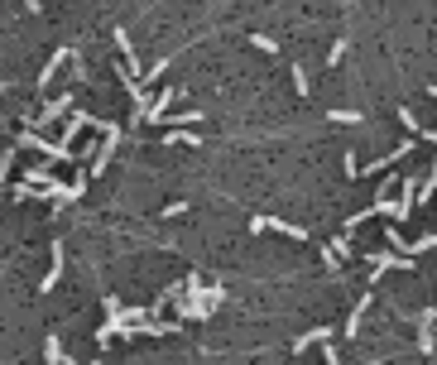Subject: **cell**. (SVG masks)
Returning a JSON list of instances; mask_svg holds the SVG:
<instances>
[{"mask_svg": "<svg viewBox=\"0 0 437 365\" xmlns=\"http://www.w3.org/2000/svg\"><path fill=\"white\" fill-rule=\"evenodd\" d=\"M341 58H346V39H336V44H331V48H327V68H336Z\"/></svg>", "mask_w": 437, "mask_h": 365, "instance_id": "obj_19", "label": "cell"}, {"mask_svg": "<svg viewBox=\"0 0 437 365\" xmlns=\"http://www.w3.org/2000/svg\"><path fill=\"white\" fill-rule=\"evenodd\" d=\"M10 197H14V202H29V197H34V182H14V187H10Z\"/></svg>", "mask_w": 437, "mask_h": 365, "instance_id": "obj_18", "label": "cell"}, {"mask_svg": "<svg viewBox=\"0 0 437 365\" xmlns=\"http://www.w3.org/2000/svg\"><path fill=\"white\" fill-rule=\"evenodd\" d=\"M394 187H399V174H389V169H385V174H380V182H375V197H389Z\"/></svg>", "mask_w": 437, "mask_h": 365, "instance_id": "obj_15", "label": "cell"}, {"mask_svg": "<svg viewBox=\"0 0 437 365\" xmlns=\"http://www.w3.org/2000/svg\"><path fill=\"white\" fill-rule=\"evenodd\" d=\"M331 337H336V332H331V327H313V332H303V337H298V341H293V356H303V351H308V346H322V341H331Z\"/></svg>", "mask_w": 437, "mask_h": 365, "instance_id": "obj_8", "label": "cell"}, {"mask_svg": "<svg viewBox=\"0 0 437 365\" xmlns=\"http://www.w3.org/2000/svg\"><path fill=\"white\" fill-rule=\"evenodd\" d=\"M63 63H72V48H58V53H53V58L39 68V87H48V82H53V73H58Z\"/></svg>", "mask_w": 437, "mask_h": 365, "instance_id": "obj_9", "label": "cell"}, {"mask_svg": "<svg viewBox=\"0 0 437 365\" xmlns=\"http://www.w3.org/2000/svg\"><path fill=\"white\" fill-rule=\"evenodd\" d=\"M365 260H370V283L389 270H418V260L404 255V250H394V245H389V250H375V255H365Z\"/></svg>", "mask_w": 437, "mask_h": 365, "instance_id": "obj_2", "label": "cell"}, {"mask_svg": "<svg viewBox=\"0 0 437 365\" xmlns=\"http://www.w3.org/2000/svg\"><path fill=\"white\" fill-rule=\"evenodd\" d=\"M289 77H293V91H298V96H308V91H313V82H308V68H298V63H293V68H289Z\"/></svg>", "mask_w": 437, "mask_h": 365, "instance_id": "obj_14", "label": "cell"}, {"mask_svg": "<svg viewBox=\"0 0 437 365\" xmlns=\"http://www.w3.org/2000/svg\"><path fill=\"white\" fill-rule=\"evenodd\" d=\"M385 241H389V245H394V250H404V245H409V241H404V236H399V226H389V231H385Z\"/></svg>", "mask_w": 437, "mask_h": 365, "instance_id": "obj_21", "label": "cell"}, {"mask_svg": "<svg viewBox=\"0 0 437 365\" xmlns=\"http://www.w3.org/2000/svg\"><path fill=\"white\" fill-rule=\"evenodd\" d=\"M327 120H331V125H360L365 115H360V111H346V106H331Z\"/></svg>", "mask_w": 437, "mask_h": 365, "instance_id": "obj_11", "label": "cell"}, {"mask_svg": "<svg viewBox=\"0 0 437 365\" xmlns=\"http://www.w3.org/2000/svg\"><path fill=\"white\" fill-rule=\"evenodd\" d=\"M72 106H77V96H72V91H58V101H43V111H39L34 120H24V125H43V130H48V125H58Z\"/></svg>", "mask_w": 437, "mask_h": 365, "instance_id": "obj_3", "label": "cell"}, {"mask_svg": "<svg viewBox=\"0 0 437 365\" xmlns=\"http://www.w3.org/2000/svg\"><path fill=\"white\" fill-rule=\"evenodd\" d=\"M173 96H178V87H164L149 106H144V115H139V125H159L164 115H168V106H173Z\"/></svg>", "mask_w": 437, "mask_h": 365, "instance_id": "obj_6", "label": "cell"}, {"mask_svg": "<svg viewBox=\"0 0 437 365\" xmlns=\"http://www.w3.org/2000/svg\"><path fill=\"white\" fill-rule=\"evenodd\" d=\"M250 44H255V48H260V53H279V44H274V39H269V34H250Z\"/></svg>", "mask_w": 437, "mask_h": 365, "instance_id": "obj_16", "label": "cell"}, {"mask_svg": "<svg viewBox=\"0 0 437 365\" xmlns=\"http://www.w3.org/2000/svg\"><path fill=\"white\" fill-rule=\"evenodd\" d=\"M10 164H14V154H5V159H0V192H5V182H10Z\"/></svg>", "mask_w": 437, "mask_h": 365, "instance_id": "obj_22", "label": "cell"}, {"mask_svg": "<svg viewBox=\"0 0 437 365\" xmlns=\"http://www.w3.org/2000/svg\"><path fill=\"white\" fill-rule=\"evenodd\" d=\"M159 144H183V149H197V144H202V140H197V135H193V130H188V125H173V130H168V135H164V140H159Z\"/></svg>", "mask_w": 437, "mask_h": 365, "instance_id": "obj_10", "label": "cell"}, {"mask_svg": "<svg viewBox=\"0 0 437 365\" xmlns=\"http://www.w3.org/2000/svg\"><path fill=\"white\" fill-rule=\"evenodd\" d=\"M428 250H437V231H428V236H418V241L404 245V255H428Z\"/></svg>", "mask_w": 437, "mask_h": 365, "instance_id": "obj_12", "label": "cell"}, {"mask_svg": "<svg viewBox=\"0 0 437 365\" xmlns=\"http://www.w3.org/2000/svg\"><path fill=\"white\" fill-rule=\"evenodd\" d=\"M183 212H188V202H168L159 216H164V221H173V216H183Z\"/></svg>", "mask_w": 437, "mask_h": 365, "instance_id": "obj_20", "label": "cell"}, {"mask_svg": "<svg viewBox=\"0 0 437 365\" xmlns=\"http://www.w3.org/2000/svg\"><path fill=\"white\" fill-rule=\"evenodd\" d=\"M14 144H19V149H34V154H43V159H58V164H72V159H77L72 144H63V140H43V135H34L29 125H19Z\"/></svg>", "mask_w": 437, "mask_h": 365, "instance_id": "obj_1", "label": "cell"}, {"mask_svg": "<svg viewBox=\"0 0 437 365\" xmlns=\"http://www.w3.org/2000/svg\"><path fill=\"white\" fill-rule=\"evenodd\" d=\"M260 231H279L289 241H308V226H293V221H279V216H250V236H260Z\"/></svg>", "mask_w": 437, "mask_h": 365, "instance_id": "obj_4", "label": "cell"}, {"mask_svg": "<svg viewBox=\"0 0 437 365\" xmlns=\"http://www.w3.org/2000/svg\"><path fill=\"white\" fill-rule=\"evenodd\" d=\"M101 140H106V144H101L97 159L87 164V178H101V174L110 169V159H115V149H120V130H110V135H101Z\"/></svg>", "mask_w": 437, "mask_h": 365, "instance_id": "obj_5", "label": "cell"}, {"mask_svg": "<svg viewBox=\"0 0 437 365\" xmlns=\"http://www.w3.org/2000/svg\"><path fill=\"white\" fill-rule=\"evenodd\" d=\"M43 356H48V361H68V351H63V341H58V337H48V346H43Z\"/></svg>", "mask_w": 437, "mask_h": 365, "instance_id": "obj_17", "label": "cell"}, {"mask_svg": "<svg viewBox=\"0 0 437 365\" xmlns=\"http://www.w3.org/2000/svg\"><path fill=\"white\" fill-rule=\"evenodd\" d=\"M327 245L336 250V260H341V265H346V260H356V250H351V236H346V231H341L336 241H327Z\"/></svg>", "mask_w": 437, "mask_h": 365, "instance_id": "obj_13", "label": "cell"}, {"mask_svg": "<svg viewBox=\"0 0 437 365\" xmlns=\"http://www.w3.org/2000/svg\"><path fill=\"white\" fill-rule=\"evenodd\" d=\"M370 303H375V288H365V293L356 298V308H351V317H346V327H341V337H351V341H356V332H360V322H365V312H370Z\"/></svg>", "mask_w": 437, "mask_h": 365, "instance_id": "obj_7", "label": "cell"}, {"mask_svg": "<svg viewBox=\"0 0 437 365\" xmlns=\"http://www.w3.org/2000/svg\"><path fill=\"white\" fill-rule=\"evenodd\" d=\"M428 96H433V101H437V82H433V87H428Z\"/></svg>", "mask_w": 437, "mask_h": 365, "instance_id": "obj_23", "label": "cell"}]
</instances>
